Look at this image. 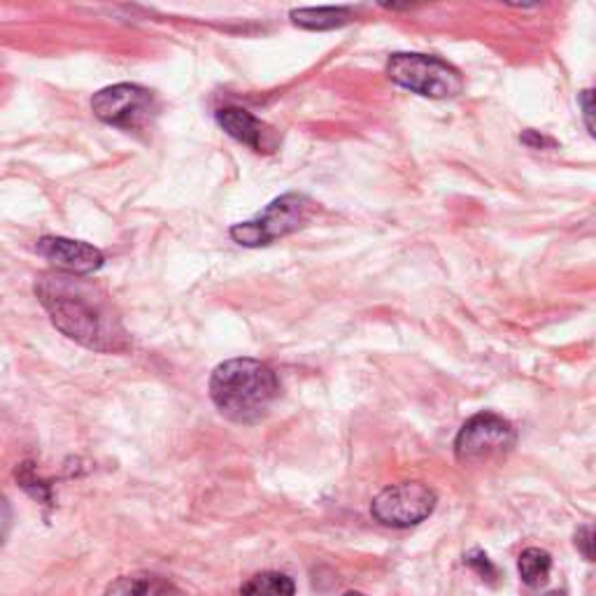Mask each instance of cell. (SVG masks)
<instances>
[{
  "label": "cell",
  "mask_w": 596,
  "mask_h": 596,
  "mask_svg": "<svg viewBox=\"0 0 596 596\" xmlns=\"http://www.w3.org/2000/svg\"><path fill=\"white\" fill-rule=\"evenodd\" d=\"M35 294L52 324L70 341L106 354L129 350V333L112 296L87 275L43 273L35 283Z\"/></svg>",
  "instance_id": "cell-1"
},
{
  "label": "cell",
  "mask_w": 596,
  "mask_h": 596,
  "mask_svg": "<svg viewBox=\"0 0 596 596\" xmlns=\"http://www.w3.org/2000/svg\"><path fill=\"white\" fill-rule=\"evenodd\" d=\"M277 394H280V383L275 371L250 356L220 364L210 377V399L214 408L238 424L262 422Z\"/></svg>",
  "instance_id": "cell-2"
},
{
  "label": "cell",
  "mask_w": 596,
  "mask_h": 596,
  "mask_svg": "<svg viewBox=\"0 0 596 596\" xmlns=\"http://www.w3.org/2000/svg\"><path fill=\"white\" fill-rule=\"evenodd\" d=\"M387 75L394 85L424 98H454L464 91L462 73L439 56L391 54Z\"/></svg>",
  "instance_id": "cell-3"
},
{
  "label": "cell",
  "mask_w": 596,
  "mask_h": 596,
  "mask_svg": "<svg viewBox=\"0 0 596 596\" xmlns=\"http://www.w3.org/2000/svg\"><path fill=\"white\" fill-rule=\"evenodd\" d=\"M310 198L303 194H285L250 222L235 224L231 238L243 247H262L275 243L277 238H285L303 227L310 212Z\"/></svg>",
  "instance_id": "cell-4"
},
{
  "label": "cell",
  "mask_w": 596,
  "mask_h": 596,
  "mask_svg": "<svg viewBox=\"0 0 596 596\" xmlns=\"http://www.w3.org/2000/svg\"><path fill=\"white\" fill-rule=\"evenodd\" d=\"M515 429L508 420L496 412H478L460 429L454 439L456 462L462 464H485L496 460L515 445Z\"/></svg>",
  "instance_id": "cell-5"
},
{
  "label": "cell",
  "mask_w": 596,
  "mask_h": 596,
  "mask_svg": "<svg viewBox=\"0 0 596 596\" xmlns=\"http://www.w3.org/2000/svg\"><path fill=\"white\" fill-rule=\"evenodd\" d=\"M439 496L424 483L389 485L371 504L373 518L391 529H408L424 522L435 510Z\"/></svg>",
  "instance_id": "cell-6"
},
{
  "label": "cell",
  "mask_w": 596,
  "mask_h": 596,
  "mask_svg": "<svg viewBox=\"0 0 596 596\" xmlns=\"http://www.w3.org/2000/svg\"><path fill=\"white\" fill-rule=\"evenodd\" d=\"M91 110L101 122L124 129H145L156 112V101L150 89L137 85H114L101 89L91 98Z\"/></svg>",
  "instance_id": "cell-7"
},
{
  "label": "cell",
  "mask_w": 596,
  "mask_h": 596,
  "mask_svg": "<svg viewBox=\"0 0 596 596\" xmlns=\"http://www.w3.org/2000/svg\"><path fill=\"white\" fill-rule=\"evenodd\" d=\"M35 250L40 256H45L47 262H52L56 271L73 275H91L106 264V256L101 250L82 241H70V238L56 235L40 238Z\"/></svg>",
  "instance_id": "cell-8"
},
{
  "label": "cell",
  "mask_w": 596,
  "mask_h": 596,
  "mask_svg": "<svg viewBox=\"0 0 596 596\" xmlns=\"http://www.w3.org/2000/svg\"><path fill=\"white\" fill-rule=\"evenodd\" d=\"M217 122H220V126L231 137H235L238 143H243L256 152H262L266 147L268 129L262 119H256L252 112L243 108H222L217 110Z\"/></svg>",
  "instance_id": "cell-9"
},
{
  "label": "cell",
  "mask_w": 596,
  "mask_h": 596,
  "mask_svg": "<svg viewBox=\"0 0 596 596\" xmlns=\"http://www.w3.org/2000/svg\"><path fill=\"white\" fill-rule=\"evenodd\" d=\"M106 596H185L175 583L164 575L137 571L119 575L106 589Z\"/></svg>",
  "instance_id": "cell-10"
},
{
  "label": "cell",
  "mask_w": 596,
  "mask_h": 596,
  "mask_svg": "<svg viewBox=\"0 0 596 596\" xmlns=\"http://www.w3.org/2000/svg\"><path fill=\"white\" fill-rule=\"evenodd\" d=\"M350 19H352L350 8H306L291 12V22L310 31H329L345 26Z\"/></svg>",
  "instance_id": "cell-11"
},
{
  "label": "cell",
  "mask_w": 596,
  "mask_h": 596,
  "mask_svg": "<svg viewBox=\"0 0 596 596\" xmlns=\"http://www.w3.org/2000/svg\"><path fill=\"white\" fill-rule=\"evenodd\" d=\"M243 596H294L296 585L287 573L280 571H264L252 575L241 587Z\"/></svg>",
  "instance_id": "cell-12"
},
{
  "label": "cell",
  "mask_w": 596,
  "mask_h": 596,
  "mask_svg": "<svg viewBox=\"0 0 596 596\" xmlns=\"http://www.w3.org/2000/svg\"><path fill=\"white\" fill-rule=\"evenodd\" d=\"M518 571H520V578L525 585L541 587L550 578L552 554L543 548H527L518 560Z\"/></svg>",
  "instance_id": "cell-13"
},
{
  "label": "cell",
  "mask_w": 596,
  "mask_h": 596,
  "mask_svg": "<svg viewBox=\"0 0 596 596\" xmlns=\"http://www.w3.org/2000/svg\"><path fill=\"white\" fill-rule=\"evenodd\" d=\"M464 562H466L471 569L478 571L483 581H494L496 575H499V571H496V566L489 562V558H487V554H485L483 550H473V552H468L466 558H464Z\"/></svg>",
  "instance_id": "cell-14"
},
{
  "label": "cell",
  "mask_w": 596,
  "mask_h": 596,
  "mask_svg": "<svg viewBox=\"0 0 596 596\" xmlns=\"http://www.w3.org/2000/svg\"><path fill=\"white\" fill-rule=\"evenodd\" d=\"M575 548L585 554L587 562H594V529L589 525L575 531Z\"/></svg>",
  "instance_id": "cell-15"
},
{
  "label": "cell",
  "mask_w": 596,
  "mask_h": 596,
  "mask_svg": "<svg viewBox=\"0 0 596 596\" xmlns=\"http://www.w3.org/2000/svg\"><path fill=\"white\" fill-rule=\"evenodd\" d=\"M10 527H12V508H10L5 496L0 494V545L5 543L8 533H10Z\"/></svg>",
  "instance_id": "cell-16"
},
{
  "label": "cell",
  "mask_w": 596,
  "mask_h": 596,
  "mask_svg": "<svg viewBox=\"0 0 596 596\" xmlns=\"http://www.w3.org/2000/svg\"><path fill=\"white\" fill-rule=\"evenodd\" d=\"M581 103H583V112H585V124H587V129L592 133L594 126H592V91L589 89L581 93Z\"/></svg>",
  "instance_id": "cell-17"
},
{
  "label": "cell",
  "mask_w": 596,
  "mask_h": 596,
  "mask_svg": "<svg viewBox=\"0 0 596 596\" xmlns=\"http://www.w3.org/2000/svg\"><path fill=\"white\" fill-rule=\"evenodd\" d=\"M522 143H527V145H531V147H541V145H554L552 141H548V137H543V135H539V133H536V131H527L525 135H522Z\"/></svg>",
  "instance_id": "cell-18"
},
{
  "label": "cell",
  "mask_w": 596,
  "mask_h": 596,
  "mask_svg": "<svg viewBox=\"0 0 596 596\" xmlns=\"http://www.w3.org/2000/svg\"><path fill=\"white\" fill-rule=\"evenodd\" d=\"M343 596H368V594H364V592H356V589H350V592H345Z\"/></svg>",
  "instance_id": "cell-19"
},
{
  "label": "cell",
  "mask_w": 596,
  "mask_h": 596,
  "mask_svg": "<svg viewBox=\"0 0 596 596\" xmlns=\"http://www.w3.org/2000/svg\"><path fill=\"white\" fill-rule=\"evenodd\" d=\"M541 596H564V592H545V594H541Z\"/></svg>",
  "instance_id": "cell-20"
}]
</instances>
